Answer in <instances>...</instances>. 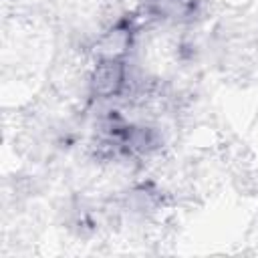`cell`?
<instances>
[{
    "mask_svg": "<svg viewBox=\"0 0 258 258\" xmlns=\"http://www.w3.org/2000/svg\"><path fill=\"white\" fill-rule=\"evenodd\" d=\"M127 67L121 58H99L93 79H91V89L97 97L109 99L121 95V91L127 87Z\"/></svg>",
    "mask_w": 258,
    "mask_h": 258,
    "instance_id": "cell-1",
    "label": "cell"
}]
</instances>
